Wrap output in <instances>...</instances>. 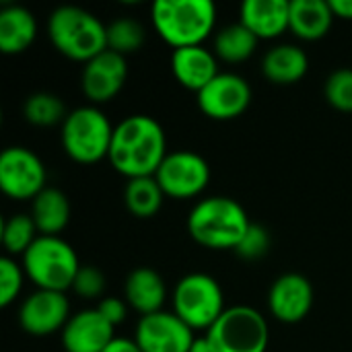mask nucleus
Segmentation results:
<instances>
[{
  "mask_svg": "<svg viewBox=\"0 0 352 352\" xmlns=\"http://www.w3.org/2000/svg\"><path fill=\"white\" fill-rule=\"evenodd\" d=\"M167 138L161 124L148 116H130L113 130L109 161L116 171L134 179L157 173L167 153Z\"/></svg>",
  "mask_w": 352,
  "mask_h": 352,
  "instance_id": "obj_1",
  "label": "nucleus"
},
{
  "mask_svg": "<svg viewBox=\"0 0 352 352\" xmlns=\"http://www.w3.org/2000/svg\"><path fill=\"white\" fill-rule=\"evenodd\" d=\"M250 225L243 206L225 196L198 202L188 217L192 239L210 250H235Z\"/></svg>",
  "mask_w": 352,
  "mask_h": 352,
  "instance_id": "obj_2",
  "label": "nucleus"
},
{
  "mask_svg": "<svg viewBox=\"0 0 352 352\" xmlns=\"http://www.w3.org/2000/svg\"><path fill=\"white\" fill-rule=\"evenodd\" d=\"M217 8L210 0H157L153 25L175 50L200 45L214 29Z\"/></svg>",
  "mask_w": 352,
  "mask_h": 352,
  "instance_id": "obj_3",
  "label": "nucleus"
},
{
  "mask_svg": "<svg viewBox=\"0 0 352 352\" xmlns=\"http://www.w3.org/2000/svg\"><path fill=\"white\" fill-rule=\"evenodd\" d=\"M47 31L56 50L70 60L89 62L107 50V27L78 6L56 8L50 16Z\"/></svg>",
  "mask_w": 352,
  "mask_h": 352,
  "instance_id": "obj_4",
  "label": "nucleus"
},
{
  "mask_svg": "<svg viewBox=\"0 0 352 352\" xmlns=\"http://www.w3.org/2000/svg\"><path fill=\"white\" fill-rule=\"evenodd\" d=\"M23 268L39 291L64 293L74 285L80 264L68 241L60 237L39 235L25 252Z\"/></svg>",
  "mask_w": 352,
  "mask_h": 352,
  "instance_id": "obj_5",
  "label": "nucleus"
},
{
  "mask_svg": "<svg viewBox=\"0 0 352 352\" xmlns=\"http://www.w3.org/2000/svg\"><path fill=\"white\" fill-rule=\"evenodd\" d=\"M113 128L97 107H78L70 111L62 126V144L70 159L91 165L109 157Z\"/></svg>",
  "mask_w": 352,
  "mask_h": 352,
  "instance_id": "obj_6",
  "label": "nucleus"
},
{
  "mask_svg": "<svg viewBox=\"0 0 352 352\" xmlns=\"http://www.w3.org/2000/svg\"><path fill=\"white\" fill-rule=\"evenodd\" d=\"M212 352H266L268 324L264 316L248 305H235L206 330Z\"/></svg>",
  "mask_w": 352,
  "mask_h": 352,
  "instance_id": "obj_7",
  "label": "nucleus"
},
{
  "mask_svg": "<svg viewBox=\"0 0 352 352\" xmlns=\"http://www.w3.org/2000/svg\"><path fill=\"white\" fill-rule=\"evenodd\" d=\"M225 311L219 283L202 272L184 276L173 291V314L192 330H208Z\"/></svg>",
  "mask_w": 352,
  "mask_h": 352,
  "instance_id": "obj_8",
  "label": "nucleus"
},
{
  "mask_svg": "<svg viewBox=\"0 0 352 352\" xmlns=\"http://www.w3.org/2000/svg\"><path fill=\"white\" fill-rule=\"evenodd\" d=\"M0 188L14 200L35 198L45 190V167L35 153L10 146L0 155Z\"/></svg>",
  "mask_w": 352,
  "mask_h": 352,
  "instance_id": "obj_9",
  "label": "nucleus"
},
{
  "mask_svg": "<svg viewBox=\"0 0 352 352\" xmlns=\"http://www.w3.org/2000/svg\"><path fill=\"white\" fill-rule=\"evenodd\" d=\"M155 179L159 182L165 196L192 198L206 188L210 179V169L208 163L198 153L179 151V153H169L165 157V161L155 173Z\"/></svg>",
  "mask_w": 352,
  "mask_h": 352,
  "instance_id": "obj_10",
  "label": "nucleus"
},
{
  "mask_svg": "<svg viewBox=\"0 0 352 352\" xmlns=\"http://www.w3.org/2000/svg\"><path fill=\"white\" fill-rule=\"evenodd\" d=\"M134 340L142 352H190L196 336L175 314L157 311L142 316Z\"/></svg>",
  "mask_w": 352,
  "mask_h": 352,
  "instance_id": "obj_11",
  "label": "nucleus"
},
{
  "mask_svg": "<svg viewBox=\"0 0 352 352\" xmlns=\"http://www.w3.org/2000/svg\"><path fill=\"white\" fill-rule=\"evenodd\" d=\"M252 101V89L245 78L231 72L217 74L200 93L198 105L212 120H233L241 116Z\"/></svg>",
  "mask_w": 352,
  "mask_h": 352,
  "instance_id": "obj_12",
  "label": "nucleus"
},
{
  "mask_svg": "<svg viewBox=\"0 0 352 352\" xmlns=\"http://www.w3.org/2000/svg\"><path fill=\"white\" fill-rule=\"evenodd\" d=\"M68 314L70 305L64 293L37 291L23 301L19 309V322L27 334L47 336L58 330H64V326L70 320Z\"/></svg>",
  "mask_w": 352,
  "mask_h": 352,
  "instance_id": "obj_13",
  "label": "nucleus"
},
{
  "mask_svg": "<svg viewBox=\"0 0 352 352\" xmlns=\"http://www.w3.org/2000/svg\"><path fill=\"white\" fill-rule=\"evenodd\" d=\"M128 76L126 58L113 50H105L85 64L82 70V91L95 103H105L113 99L124 87Z\"/></svg>",
  "mask_w": 352,
  "mask_h": 352,
  "instance_id": "obj_14",
  "label": "nucleus"
},
{
  "mask_svg": "<svg viewBox=\"0 0 352 352\" xmlns=\"http://www.w3.org/2000/svg\"><path fill=\"white\" fill-rule=\"evenodd\" d=\"M314 305V287L301 274H283L270 289L268 307L272 316L280 322L295 324L301 322Z\"/></svg>",
  "mask_w": 352,
  "mask_h": 352,
  "instance_id": "obj_15",
  "label": "nucleus"
},
{
  "mask_svg": "<svg viewBox=\"0 0 352 352\" xmlns=\"http://www.w3.org/2000/svg\"><path fill=\"white\" fill-rule=\"evenodd\" d=\"M113 338V326L97 309L78 311L62 330L66 352H103Z\"/></svg>",
  "mask_w": 352,
  "mask_h": 352,
  "instance_id": "obj_16",
  "label": "nucleus"
},
{
  "mask_svg": "<svg viewBox=\"0 0 352 352\" xmlns=\"http://www.w3.org/2000/svg\"><path fill=\"white\" fill-rule=\"evenodd\" d=\"M171 70L179 85L200 93L219 72L214 54L202 45L179 47L171 56Z\"/></svg>",
  "mask_w": 352,
  "mask_h": 352,
  "instance_id": "obj_17",
  "label": "nucleus"
},
{
  "mask_svg": "<svg viewBox=\"0 0 352 352\" xmlns=\"http://www.w3.org/2000/svg\"><path fill=\"white\" fill-rule=\"evenodd\" d=\"M239 14V23L248 27L258 39H272L289 29L287 0H245Z\"/></svg>",
  "mask_w": 352,
  "mask_h": 352,
  "instance_id": "obj_18",
  "label": "nucleus"
},
{
  "mask_svg": "<svg viewBox=\"0 0 352 352\" xmlns=\"http://www.w3.org/2000/svg\"><path fill=\"white\" fill-rule=\"evenodd\" d=\"M330 2L326 0H291L289 2V29L307 41L322 39L334 21Z\"/></svg>",
  "mask_w": 352,
  "mask_h": 352,
  "instance_id": "obj_19",
  "label": "nucleus"
},
{
  "mask_svg": "<svg viewBox=\"0 0 352 352\" xmlns=\"http://www.w3.org/2000/svg\"><path fill=\"white\" fill-rule=\"evenodd\" d=\"M31 219L41 235L58 237L70 221V202L58 188H45L33 198Z\"/></svg>",
  "mask_w": 352,
  "mask_h": 352,
  "instance_id": "obj_20",
  "label": "nucleus"
},
{
  "mask_svg": "<svg viewBox=\"0 0 352 352\" xmlns=\"http://www.w3.org/2000/svg\"><path fill=\"white\" fill-rule=\"evenodd\" d=\"M126 299L128 303L142 316H151L157 311H163V303H165V283L163 278L151 270V268H138L134 270L128 280H126Z\"/></svg>",
  "mask_w": 352,
  "mask_h": 352,
  "instance_id": "obj_21",
  "label": "nucleus"
},
{
  "mask_svg": "<svg viewBox=\"0 0 352 352\" xmlns=\"http://www.w3.org/2000/svg\"><path fill=\"white\" fill-rule=\"evenodd\" d=\"M37 35L35 16L23 6H6L0 10V50L4 54L25 52Z\"/></svg>",
  "mask_w": 352,
  "mask_h": 352,
  "instance_id": "obj_22",
  "label": "nucleus"
},
{
  "mask_svg": "<svg viewBox=\"0 0 352 352\" xmlns=\"http://www.w3.org/2000/svg\"><path fill=\"white\" fill-rule=\"evenodd\" d=\"M307 56L297 45H276L268 50L262 60L264 76L276 85H291L301 80L307 72Z\"/></svg>",
  "mask_w": 352,
  "mask_h": 352,
  "instance_id": "obj_23",
  "label": "nucleus"
},
{
  "mask_svg": "<svg viewBox=\"0 0 352 352\" xmlns=\"http://www.w3.org/2000/svg\"><path fill=\"white\" fill-rule=\"evenodd\" d=\"M165 192L161 190L155 175L151 177H134L128 182L124 192V202L128 210L138 219H151L159 212L163 204Z\"/></svg>",
  "mask_w": 352,
  "mask_h": 352,
  "instance_id": "obj_24",
  "label": "nucleus"
},
{
  "mask_svg": "<svg viewBox=\"0 0 352 352\" xmlns=\"http://www.w3.org/2000/svg\"><path fill=\"white\" fill-rule=\"evenodd\" d=\"M256 45H258V37L241 23L221 29L214 39V52L227 62L248 60L254 54Z\"/></svg>",
  "mask_w": 352,
  "mask_h": 352,
  "instance_id": "obj_25",
  "label": "nucleus"
},
{
  "mask_svg": "<svg viewBox=\"0 0 352 352\" xmlns=\"http://www.w3.org/2000/svg\"><path fill=\"white\" fill-rule=\"evenodd\" d=\"M37 227L31 217L27 214H14L2 223V245L10 256L23 254L33 245Z\"/></svg>",
  "mask_w": 352,
  "mask_h": 352,
  "instance_id": "obj_26",
  "label": "nucleus"
},
{
  "mask_svg": "<svg viewBox=\"0 0 352 352\" xmlns=\"http://www.w3.org/2000/svg\"><path fill=\"white\" fill-rule=\"evenodd\" d=\"M144 43V29L134 19H120L107 27V50L118 54L136 52Z\"/></svg>",
  "mask_w": 352,
  "mask_h": 352,
  "instance_id": "obj_27",
  "label": "nucleus"
},
{
  "mask_svg": "<svg viewBox=\"0 0 352 352\" xmlns=\"http://www.w3.org/2000/svg\"><path fill=\"white\" fill-rule=\"evenodd\" d=\"M25 118L35 126H52L64 118V103L52 93H35L25 101Z\"/></svg>",
  "mask_w": 352,
  "mask_h": 352,
  "instance_id": "obj_28",
  "label": "nucleus"
},
{
  "mask_svg": "<svg viewBox=\"0 0 352 352\" xmlns=\"http://www.w3.org/2000/svg\"><path fill=\"white\" fill-rule=\"evenodd\" d=\"M326 99L340 111H352V70L342 68L326 80Z\"/></svg>",
  "mask_w": 352,
  "mask_h": 352,
  "instance_id": "obj_29",
  "label": "nucleus"
},
{
  "mask_svg": "<svg viewBox=\"0 0 352 352\" xmlns=\"http://www.w3.org/2000/svg\"><path fill=\"white\" fill-rule=\"evenodd\" d=\"M23 287V270L10 258H0V305L8 307Z\"/></svg>",
  "mask_w": 352,
  "mask_h": 352,
  "instance_id": "obj_30",
  "label": "nucleus"
},
{
  "mask_svg": "<svg viewBox=\"0 0 352 352\" xmlns=\"http://www.w3.org/2000/svg\"><path fill=\"white\" fill-rule=\"evenodd\" d=\"M268 245H270V237H268L266 229L252 223L250 229L245 231L243 239L235 248V252L245 260H258L268 252Z\"/></svg>",
  "mask_w": 352,
  "mask_h": 352,
  "instance_id": "obj_31",
  "label": "nucleus"
},
{
  "mask_svg": "<svg viewBox=\"0 0 352 352\" xmlns=\"http://www.w3.org/2000/svg\"><path fill=\"white\" fill-rule=\"evenodd\" d=\"M72 289L80 295V297H87V299H93V297H99L105 289V278L103 274L93 268V266H80L76 278H74V285Z\"/></svg>",
  "mask_w": 352,
  "mask_h": 352,
  "instance_id": "obj_32",
  "label": "nucleus"
},
{
  "mask_svg": "<svg viewBox=\"0 0 352 352\" xmlns=\"http://www.w3.org/2000/svg\"><path fill=\"white\" fill-rule=\"evenodd\" d=\"M97 311L116 328L118 324H122L124 320H126V305L120 301V299H116V297H107V299H103L101 303H99V307H97Z\"/></svg>",
  "mask_w": 352,
  "mask_h": 352,
  "instance_id": "obj_33",
  "label": "nucleus"
},
{
  "mask_svg": "<svg viewBox=\"0 0 352 352\" xmlns=\"http://www.w3.org/2000/svg\"><path fill=\"white\" fill-rule=\"evenodd\" d=\"M103 352H142L140 346L136 344V340H128V338H113L111 344Z\"/></svg>",
  "mask_w": 352,
  "mask_h": 352,
  "instance_id": "obj_34",
  "label": "nucleus"
},
{
  "mask_svg": "<svg viewBox=\"0 0 352 352\" xmlns=\"http://www.w3.org/2000/svg\"><path fill=\"white\" fill-rule=\"evenodd\" d=\"M332 12L342 19H352V0H330Z\"/></svg>",
  "mask_w": 352,
  "mask_h": 352,
  "instance_id": "obj_35",
  "label": "nucleus"
},
{
  "mask_svg": "<svg viewBox=\"0 0 352 352\" xmlns=\"http://www.w3.org/2000/svg\"><path fill=\"white\" fill-rule=\"evenodd\" d=\"M190 352H212V349H210V342L206 340V336H202V338H196L194 340Z\"/></svg>",
  "mask_w": 352,
  "mask_h": 352,
  "instance_id": "obj_36",
  "label": "nucleus"
}]
</instances>
